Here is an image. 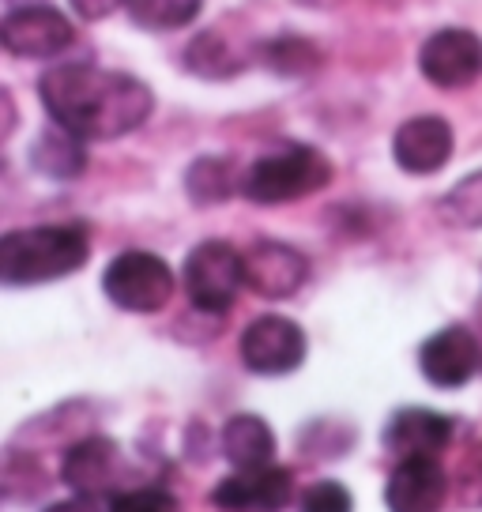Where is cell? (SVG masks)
Segmentation results:
<instances>
[{"label":"cell","instance_id":"6da1fadb","mask_svg":"<svg viewBox=\"0 0 482 512\" xmlns=\"http://www.w3.org/2000/svg\"><path fill=\"white\" fill-rule=\"evenodd\" d=\"M38 95L53 125L76 132L80 140H117L151 117L155 98L136 76L95 68V64H57L49 68Z\"/></svg>","mask_w":482,"mask_h":512},{"label":"cell","instance_id":"7a4b0ae2","mask_svg":"<svg viewBox=\"0 0 482 512\" xmlns=\"http://www.w3.org/2000/svg\"><path fill=\"white\" fill-rule=\"evenodd\" d=\"M91 253L83 226H31L0 241V279L8 287H34L80 272Z\"/></svg>","mask_w":482,"mask_h":512},{"label":"cell","instance_id":"3957f363","mask_svg":"<svg viewBox=\"0 0 482 512\" xmlns=\"http://www.w3.org/2000/svg\"><path fill=\"white\" fill-rule=\"evenodd\" d=\"M332 181V162L309 144H283L260 155L241 174V196L253 204H290L321 192Z\"/></svg>","mask_w":482,"mask_h":512},{"label":"cell","instance_id":"277c9868","mask_svg":"<svg viewBox=\"0 0 482 512\" xmlns=\"http://www.w3.org/2000/svg\"><path fill=\"white\" fill-rule=\"evenodd\" d=\"M185 294L204 313H226L245 287V253L226 241H200L181 268Z\"/></svg>","mask_w":482,"mask_h":512},{"label":"cell","instance_id":"5b68a950","mask_svg":"<svg viewBox=\"0 0 482 512\" xmlns=\"http://www.w3.org/2000/svg\"><path fill=\"white\" fill-rule=\"evenodd\" d=\"M102 287L113 305H121L129 313H159L162 305L174 298V272L162 256L129 249L110 260Z\"/></svg>","mask_w":482,"mask_h":512},{"label":"cell","instance_id":"8992f818","mask_svg":"<svg viewBox=\"0 0 482 512\" xmlns=\"http://www.w3.org/2000/svg\"><path fill=\"white\" fill-rule=\"evenodd\" d=\"M241 362L260 377H283L306 362V332L290 317H257L241 332Z\"/></svg>","mask_w":482,"mask_h":512},{"label":"cell","instance_id":"52a82bcc","mask_svg":"<svg viewBox=\"0 0 482 512\" xmlns=\"http://www.w3.org/2000/svg\"><path fill=\"white\" fill-rule=\"evenodd\" d=\"M418 68L434 87H445V91L471 87L482 76V38L464 27H445L430 34L418 49Z\"/></svg>","mask_w":482,"mask_h":512},{"label":"cell","instance_id":"ba28073f","mask_svg":"<svg viewBox=\"0 0 482 512\" xmlns=\"http://www.w3.org/2000/svg\"><path fill=\"white\" fill-rule=\"evenodd\" d=\"M72 23L57 8L38 4V8H19L8 12L0 23V46L12 57H31V61H49L61 49L72 46Z\"/></svg>","mask_w":482,"mask_h":512},{"label":"cell","instance_id":"9c48e42d","mask_svg":"<svg viewBox=\"0 0 482 512\" xmlns=\"http://www.w3.org/2000/svg\"><path fill=\"white\" fill-rule=\"evenodd\" d=\"M290 497H294L290 471L268 464L223 479L211 490V505L219 512H283Z\"/></svg>","mask_w":482,"mask_h":512},{"label":"cell","instance_id":"30bf717a","mask_svg":"<svg viewBox=\"0 0 482 512\" xmlns=\"http://www.w3.org/2000/svg\"><path fill=\"white\" fill-rule=\"evenodd\" d=\"M418 366L426 373V381L437 388H460L482 369L479 339L471 336L464 324H449L422 343Z\"/></svg>","mask_w":482,"mask_h":512},{"label":"cell","instance_id":"8fae6325","mask_svg":"<svg viewBox=\"0 0 482 512\" xmlns=\"http://www.w3.org/2000/svg\"><path fill=\"white\" fill-rule=\"evenodd\" d=\"M309 260L298 249H290L283 241H257L245 253V287L260 298H290L306 287Z\"/></svg>","mask_w":482,"mask_h":512},{"label":"cell","instance_id":"7c38bea8","mask_svg":"<svg viewBox=\"0 0 482 512\" xmlns=\"http://www.w3.org/2000/svg\"><path fill=\"white\" fill-rule=\"evenodd\" d=\"M445 497H449V475L437 464V456L400 460L396 471L388 475V512H441Z\"/></svg>","mask_w":482,"mask_h":512},{"label":"cell","instance_id":"4fadbf2b","mask_svg":"<svg viewBox=\"0 0 482 512\" xmlns=\"http://www.w3.org/2000/svg\"><path fill=\"white\" fill-rule=\"evenodd\" d=\"M121 475V448L110 437H80L61 460V479L87 497H106Z\"/></svg>","mask_w":482,"mask_h":512},{"label":"cell","instance_id":"5bb4252c","mask_svg":"<svg viewBox=\"0 0 482 512\" xmlns=\"http://www.w3.org/2000/svg\"><path fill=\"white\" fill-rule=\"evenodd\" d=\"M392 155L407 174H437L452 159V128L445 117H411L392 136Z\"/></svg>","mask_w":482,"mask_h":512},{"label":"cell","instance_id":"9a60e30c","mask_svg":"<svg viewBox=\"0 0 482 512\" xmlns=\"http://www.w3.org/2000/svg\"><path fill=\"white\" fill-rule=\"evenodd\" d=\"M452 418L437 415L430 407H403L385 426V448L396 460H418L437 456L452 441Z\"/></svg>","mask_w":482,"mask_h":512},{"label":"cell","instance_id":"2e32d148","mask_svg":"<svg viewBox=\"0 0 482 512\" xmlns=\"http://www.w3.org/2000/svg\"><path fill=\"white\" fill-rule=\"evenodd\" d=\"M223 456L234 471L268 467L275 460V433L260 415H234L223 426Z\"/></svg>","mask_w":482,"mask_h":512},{"label":"cell","instance_id":"e0dca14e","mask_svg":"<svg viewBox=\"0 0 482 512\" xmlns=\"http://www.w3.org/2000/svg\"><path fill=\"white\" fill-rule=\"evenodd\" d=\"M87 140H80L76 132L53 125L46 128L31 147V166L38 174L53 177V181H72V177L83 174L87 166V151H83Z\"/></svg>","mask_w":482,"mask_h":512},{"label":"cell","instance_id":"ac0fdd59","mask_svg":"<svg viewBox=\"0 0 482 512\" xmlns=\"http://www.w3.org/2000/svg\"><path fill=\"white\" fill-rule=\"evenodd\" d=\"M185 189L196 204H223L226 196L241 192V174L230 159H219V155H204L189 166L185 174Z\"/></svg>","mask_w":482,"mask_h":512},{"label":"cell","instance_id":"d6986e66","mask_svg":"<svg viewBox=\"0 0 482 512\" xmlns=\"http://www.w3.org/2000/svg\"><path fill=\"white\" fill-rule=\"evenodd\" d=\"M185 68L193 76H200V80H230V76H238L245 64H241V57L230 49L223 34L204 31L196 34L189 49H185Z\"/></svg>","mask_w":482,"mask_h":512},{"label":"cell","instance_id":"ffe728a7","mask_svg":"<svg viewBox=\"0 0 482 512\" xmlns=\"http://www.w3.org/2000/svg\"><path fill=\"white\" fill-rule=\"evenodd\" d=\"M260 61L264 68H272L279 76H309L321 68V49L313 46L302 34H279L272 42L260 46Z\"/></svg>","mask_w":482,"mask_h":512},{"label":"cell","instance_id":"44dd1931","mask_svg":"<svg viewBox=\"0 0 482 512\" xmlns=\"http://www.w3.org/2000/svg\"><path fill=\"white\" fill-rule=\"evenodd\" d=\"M204 0H129V16L147 31H181L200 16Z\"/></svg>","mask_w":482,"mask_h":512},{"label":"cell","instance_id":"7402d4cb","mask_svg":"<svg viewBox=\"0 0 482 512\" xmlns=\"http://www.w3.org/2000/svg\"><path fill=\"white\" fill-rule=\"evenodd\" d=\"M441 219L460 230H482V170L467 174L464 181H456L445 196H441Z\"/></svg>","mask_w":482,"mask_h":512},{"label":"cell","instance_id":"603a6c76","mask_svg":"<svg viewBox=\"0 0 482 512\" xmlns=\"http://www.w3.org/2000/svg\"><path fill=\"white\" fill-rule=\"evenodd\" d=\"M351 509H354L351 490L343 482H332V479L313 482L298 497V512H351Z\"/></svg>","mask_w":482,"mask_h":512},{"label":"cell","instance_id":"cb8c5ba5","mask_svg":"<svg viewBox=\"0 0 482 512\" xmlns=\"http://www.w3.org/2000/svg\"><path fill=\"white\" fill-rule=\"evenodd\" d=\"M110 512H181L174 494L166 490H132V494L110 497Z\"/></svg>","mask_w":482,"mask_h":512},{"label":"cell","instance_id":"d4e9b609","mask_svg":"<svg viewBox=\"0 0 482 512\" xmlns=\"http://www.w3.org/2000/svg\"><path fill=\"white\" fill-rule=\"evenodd\" d=\"M460 494H464L471 505H482V445L467 456L464 471H460Z\"/></svg>","mask_w":482,"mask_h":512},{"label":"cell","instance_id":"484cf974","mask_svg":"<svg viewBox=\"0 0 482 512\" xmlns=\"http://www.w3.org/2000/svg\"><path fill=\"white\" fill-rule=\"evenodd\" d=\"M68 4H72V8H76V16L87 19V23L113 16L117 8H129V0H68Z\"/></svg>","mask_w":482,"mask_h":512},{"label":"cell","instance_id":"4316f807","mask_svg":"<svg viewBox=\"0 0 482 512\" xmlns=\"http://www.w3.org/2000/svg\"><path fill=\"white\" fill-rule=\"evenodd\" d=\"M46 512H110V501L106 497H72V501H61V505H49Z\"/></svg>","mask_w":482,"mask_h":512},{"label":"cell","instance_id":"83f0119b","mask_svg":"<svg viewBox=\"0 0 482 512\" xmlns=\"http://www.w3.org/2000/svg\"><path fill=\"white\" fill-rule=\"evenodd\" d=\"M298 4H306V8H336L343 0H298Z\"/></svg>","mask_w":482,"mask_h":512}]
</instances>
